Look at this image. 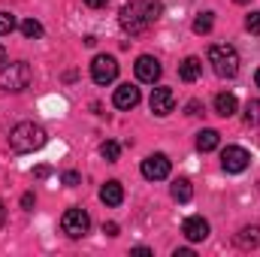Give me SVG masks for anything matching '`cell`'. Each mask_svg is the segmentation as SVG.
<instances>
[{"label":"cell","instance_id":"obj_1","mask_svg":"<svg viewBox=\"0 0 260 257\" xmlns=\"http://www.w3.org/2000/svg\"><path fill=\"white\" fill-rule=\"evenodd\" d=\"M157 18H160V3H157V0H136V3H127V6L121 9V15H118L121 27L127 30L130 37L148 30Z\"/></svg>","mask_w":260,"mask_h":257},{"label":"cell","instance_id":"obj_2","mask_svg":"<svg viewBox=\"0 0 260 257\" xmlns=\"http://www.w3.org/2000/svg\"><path fill=\"white\" fill-rule=\"evenodd\" d=\"M46 130L40 127V124H34V121H21V124H15L12 133H9V145H12V151H18V154H30V151H37V148H43L46 145Z\"/></svg>","mask_w":260,"mask_h":257},{"label":"cell","instance_id":"obj_3","mask_svg":"<svg viewBox=\"0 0 260 257\" xmlns=\"http://www.w3.org/2000/svg\"><path fill=\"white\" fill-rule=\"evenodd\" d=\"M209 64L221 79H233L239 73V55L233 46H212L209 49Z\"/></svg>","mask_w":260,"mask_h":257},{"label":"cell","instance_id":"obj_4","mask_svg":"<svg viewBox=\"0 0 260 257\" xmlns=\"http://www.w3.org/2000/svg\"><path fill=\"white\" fill-rule=\"evenodd\" d=\"M27 85H30V64L15 61V64H6L0 70V88H3V91L18 94V91H24Z\"/></svg>","mask_w":260,"mask_h":257},{"label":"cell","instance_id":"obj_5","mask_svg":"<svg viewBox=\"0 0 260 257\" xmlns=\"http://www.w3.org/2000/svg\"><path fill=\"white\" fill-rule=\"evenodd\" d=\"M88 227H91V215L85 209H79V206L67 209L64 218H61V230H64L70 239H82L88 233Z\"/></svg>","mask_w":260,"mask_h":257},{"label":"cell","instance_id":"obj_6","mask_svg":"<svg viewBox=\"0 0 260 257\" xmlns=\"http://www.w3.org/2000/svg\"><path fill=\"white\" fill-rule=\"evenodd\" d=\"M248 164H251V154H248L242 145H227V148L221 151V167H224V173H230V176L245 173Z\"/></svg>","mask_w":260,"mask_h":257},{"label":"cell","instance_id":"obj_7","mask_svg":"<svg viewBox=\"0 0 260 257\" xmlns=\"http://www.w3.org/2000/svg\"><path fill=\"white\" fill-rule=\"evenodd\" d=\"M91 79H94L97 85L115 82V79H118V61H115L112 55H97V58L91 61Z\"/></svg>","mask_w":260,"mask_h":257},{"label":"cell","instance_id":"obj_8","mask_svg":"<svg viewBox=\"0 0 260 257\" xmlns=\"http://www.w3.org/2000/svg\"><path fill=\"white\" fill-rule=\"evenodd\" d=\"M142 176L148 179V182H160V179H167L170 176V157L167 154H148L145 160H142Z\"/></svg>","mask_w":260,"mask_h":257},{"label":"cell","instance_id":"obj_9","mask_svg":"<svg viewBox=\"0 0 260 257\" xmlns=\"http://www.w3.org/2000/svg\"><path fill=\"white\" fill-rule=\"evenodd\" d=\"M133 73H136V79L139 82H145V85H154L157 79H160V61L157 58H151V55H139L136 58V64H133Z\"/></svg>","mask_w":260,"mask_h":257},{"label":"cell","instance_id":"obj_10","mask_svg":"<svg viewBox=\"0 0 260 257\" xmlns=\"http://www.w3.org/2000/svg\"><path fill=\"white\" fill-rule=\"evenodd\" d=\"M148 106H151V112L154 115H170L173 109H176V94H173V88H154L151 91V100H148Z\"/></svg>","mask_w":260,"mask_h":257},{"label":"cell","instance_id":"obj_11","mask_svg":"<svg viewBox=\"0 0 260 257\" xmlns=\"http://www.w3.org/2000/svg\"><path fill=\"white\" fill-rule=\"evenodd\" d=\"M182 233H185L188 242H203V239L209 236V221H206L203 215H191V218H185Z\"/></svg>","mask_w":260,"mask_h":257},{"label":"cell","instance_id":"obj_12","mask_svg":"<svg viewBox=\"0 0 260 257\" xmlns=\"http://www.w3.org/2000/svg\"><path fill=\"white\" fill-rule=\"evenodd\" d=\"M112 103H115L118 109H133V106H139V88H136V85H130V82L118 85V88H115Z\"/></svg>","mask_w":260,"mask_h":257},{"label":"cell","instance_id":"obj_13","mask_svg":"<svg viewBox=\"0 0 260 257\" xmlns=\"http://www.w3.org/2000/svg\"><path fill=\"white\" fill-rule=\"evenodd\" d=\"M236 109H239V100H236L233 94L221 91V94L215 97V112H218L221 118H230V115H236Z\"/></svg>","mask_w":260,"mask_h":257},{"label":"cell","instance_id":"obj_14","mask_svg":"<svg viewBox=\"0 0 260 257\" xmlns=\"http://www.w3.org/2000/svg\"><path fill=\"white\" fill-rule=\"evenodd\" d=\"M100 200H103L106 206H121V203H124V188H121V182H106V185L100 188Z\"/></svg>","mask_w":260,"mask_h":257},{"label":"cell","instance_id":"obj_15","mask_svg":"<svg viewBox=\"0 0 260 257\" xmlns=\"http://www.w3.org/2000/svg\"><path fill=\"white\" fill-rule=\"evenodd\" d=\"M200 73H203V61H200V58H185V61L179 64V79H182V82H197Z\"/></svg>","mask_w":260,"mask_h":257},{"label":"cell","instance_id":"obj_16","mask_svg":"<svg viewBox=\"0 0 260 257\" xmlns=\"http://www.w3.org/2000/svg\"><path fill=\"white\" fill-rule=\"evenodd\" d=\"M218 142H221V133H218V130H200V133H197V148H200V151H215V148H218Z\"/></svg>","mask_w":260,"mask_h":257},{"label":"cell","instance_id":"obj_17","mask_svg":"<svg viewBox=\"0 0 260 257\" xmlns=\"http://www.w3.org/2000/svg\"><path fill=\"white\" fill-rule=\"evenodd\" d=\"M170 194H173V200H176V203H188V200L194 197V188H191V182H188V179H173Z\"/></svg>","mask_w":260,"mask_h":257},{"label":"cell","instance_id":"obj_18","mask_svg":"<svg viewBox=\"0 0 260 257\" xmlns=\"http://www.w3.org/2000/svg\"><path fill=\"white\" fill-rule=\"evenodd\" d=\"M236 245H239V248H257L260 245V227H245V230L236 236Z\"/></svg>","mask_w":260,"mask_h":257},{"label":"cell","instance_id":"obj_19","mask_svg":"<svg viewBox=\"0 0 260 257\" xmlns=\"http://www.w3.org/2000/svg\"><path fill=\"white\" fill-rule=\"evenodd\" d=\"M212 24H215V15H212V12H200L194 18V34H209Z\"/></svg>","mask_w":260,"mask_h":257},{"label":"cell","instance_id":"obj_20","mask_svg":"<svg viewBox=\"0 0 260 257\" xmlns=\"http://www.w3.org/2000/svg\"><path fill=\"white\" fill-rule=\"evenodd\" d=\"M21 34H24L27 40H40V37H43V24H40L37 18H27V21H21Z\"/></svg>","mask_w":260,"mask_h":257},{"label":"cell","instance_id":"obj_21","mask_svg":"<svg viewBox=\"0 0 260 257\" xmlns=\"http://www.w3.org/2000/svg\"><path fill=\"white\" fill-rule=\"evenodd\" d=\"M100 154H103L109 164H115V160H118V154H121V145H118V142H112V139H106V142L100 145Z\"/></svg>","mask_w":260,"mask_h":257},{"label":"cell","instance_id":"obj_22","mask_svg":"<svg viewBox=\"0 0 260 257\" xmlns=\"http://www.w3.org/2000/svg\"><path fill=\"white\" fill-rule=\"evenodd\" d=\"M18 27V21H15V15L12 12H0V34L6 37V34H12Z\"/></svg>","mask_w":260,"mask_h":257},{"label":"cell","instance_id":"obj_23","mask_svg":"<svg viewBox=\"0 0 260 257\" xmlns=\"http://www.w3.org/2000/svg\"><path fill=\"white\" fill-rule=\"evenodd\" d=\"M245 121H248V124H260V100H251V103H248Z\"/></svg>","mask_w":260,"mask_h":257},{"label":"cell","instance_id":"obj_24","mask_svg":"<svg viewBox=\"0 0 260 257\" xmlns=\"http://www.w3.org/2000/svg\"><path fill=\"white\" fill-rule=\"evenodd\" d=\"M245 30H251V34H260V12H251V15L245 18Z\"/></svg>","mask_w":260,"mask_h":257},{"label":"cell","instance_id":"obj_25","mask_svg":"<svg viewBox=\"0 0 260 257\" xmlns=\"http://www.w3.org/2000/svg\"><path fill=\"white\" fill-rule=\"evenodd\" d=\"M61 182H64L67 188H76V185H79V182H82V176H79V173H73V170H70V173H64V176H61Z\"/></svg>","mask_w":260,"mask_h":257},{"label":"cell","instance_id":"obj_26","mask_svg":"<svg viewBox=\"0 0 260 257\" xmlns=\"http://www.w3.org/2000/svg\"><path fill=\"white\" fill-rule=\"evenodd\" d=\"M200 106H203L200 100H191V103H188V115H200Z\"/></svg>","mask_w":260,"mask_h":257},{"label":"cell","instance_id":"obj_27","mask_svg":"<svg viewBox=\"0 0 260 257\" xmlns=\"http://www.w3.org/2000/svg\"><path fill=\"white\" fill-rule=\"evenodd\" d=\"M103 233L106 236H118V224H103Z\"/></svg>","mask_w":260,"mask_h":257},{"label":"cell","instance_id":"obj_28","mask_svg":"<svg viewBox=\"0 0 260 257\" xmlns=\"http://www.w3.org/2000/svg\"><path fill=\"white\" fill-rule=\"evenodd\" d=\"M109 0H85V6H91V9H103Z\"/></svg>","mask_w":260,"mask_h":257},{"label":"cell","instance_id":"obj_29","mask_svg":"<svg viewBox=\"0 0 260 257\" xmlns=\"http://www.w3.org/2000/svg\"><path fill=\"white\" fill-rule=\"evenodd\" d=\"M49 173H52V170H49V167H37V170H34V176H37V179H46V176H49Z\"/></svg>","mask_w":260,"mask_h":257},{"label":"cell","instance_id":"obj_30","mask_svg":"<svg viewBox=\"0 0 260 257\" xmlns=\"http://www.w3.org/2000/svg\"><path fill=\"white\" fill-rule=\"evenodd\" d=\"M21 206L30 209V206H34V194H24V197H21Z\"/></svg>","mask_w":260,"mask_h":257},{"label":"cell","instance_id":"obj_31","mask_svg":"<svg viewBox=\"0 0 260 257\" xmlns=\"http://www.w3.org/2000/svg\"><path fill=\"white\" fill-rule=\"evenodd\" d=\"M176 257H194V251H191V248H179V251H176Z\"/></svg>","mask_w":260,"mask_h":257},{"label":"cell","instance_id":"obj_32","mask_svg":"<svg viewBox=\"0 0 260 257\" xmlns=\"http://www.w3.org/2000/svg\"><path fill=\"white\" fill-rule=\"evenodd\" d=\"M3 215H6V209H3V203H0V227H3Z\"/></svg>","mask_w":260,"mask_h":257},{"label":"cell","instance_id":"obj_33","mask_svg":"<svg viewBox=\"0 0 260 257\" xmlns=\"http://www.w3.org/2000/svg\"><path fill=\"white\" fill-rule=\"evenodd\" d=\"M254 82H257V88H260V70H257V73H254Z\"/></svg>","mask_w":260,"mask_h":257},{"label":"cell","instance_id":"obj_34","mask_svg":"<svg viewBox=\"0 0 260 257\" xmlns=\"http://www.w3.org/2000/svg\"><path fill=\"white\" fill-rule=\"evenodd\" d=\"M3 58H6V52H3V46H0V61H3Z\"/></svg>","mask_w":260,"mask_h":257},{"label":"cell","instance_id":"obj_35","mask_svg":"<svg viewBox=\"0 0 260 257\" xmlns=\"http://www.w3.org/2000/svg\"><path fill=\"white\" fill-rule=\"evenodd\" d=\"M236 3H248V0H236Z\"/></svg>","mask_w":260,"mask_h":257}]
</instances>
